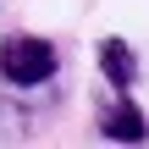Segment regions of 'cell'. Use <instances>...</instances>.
<instances>
[{"mask_svg": "<svg viewBox=\"0 0 149 149\" xmlns=\"http://www.w3.org/2000/svg\"><path fill=\"white\" fill-rule=\"evenodd\" d=\"M100 72L111 77L116 94L133 88V83H138V55H133V44H127V39H100Z\"/></svg>", "mask_w": 149, "mask_h": 149, "instance_id": "3957f363", "label": "cell"}, {"mask_svg": "<svg viewBox=\"0 0 149 149\" xmlns=\"http://www.w3.org/2000/svg\"><path fill=\"white\" fill-rule=\"evenodd\" d=\"M61 72V50L39 33H6L0 39V77L11 88H39Z\"/></svg>", "mask_w": 149, "mask_h": 149, "instance_id": "6da1fadb", "label": "cell"}, {"mask_svg": "<svg viewBox=\"0 0 149 149\" xmlns=\"http://www.w3.org/2000/svg\"><path fill=\"white\" fill-rule=\"evenodd\" d=\"M100 133H105V138H116V144H144V138H149V116L127 100V88H122V100H116V105H105Z\"/></svg>", "mask_w": 149, "mask_h": 149, "instance_id": "7a4b0ae2", "label": "cell"}]
</instances>
